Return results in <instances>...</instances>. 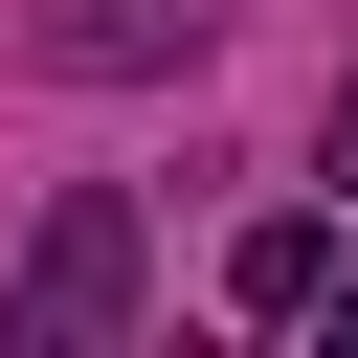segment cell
Here are the masks:
<instances>
[{
	"label": "cell",
	"mask_w": 358,
	"mask_h": 358,
	"mask_svg": "<svg viewBox=\"0 0 358 358\" xmlns=\"http://www.w3.org/2000/svg\"><path fill=\"white\" fill-rule=\"evenodd\" d=\"M112 313H134V201L90 179V201H67L45 246H22V313H0V336H22V358H90Z\"/></svg>",
	"instance_id": "1"
},
{
	"label": "cell",
	"mask_w": 358,
	"mask_h": 358,
	"mask_svg": "<svg viewBox=\"0 0 358 358\" xmlns=\"http://www.w3.org/2000/svg\"><path fill=\"white\" fill-rule=\"evenodd\" d=\"M313 268H336V224H246V246H224V291H246V313H313Z\"/></svg>",
	"instance_id": "2"
},
{
	"label": "cell",
	"mask_w": 358,
	"mask_h": 358,
	"mask_svg": "<svg viewBox=\"0 0 358 358\" xmlns=\"http://www.w3.org/2000/svg\"><path fill=\"white\" fill-rule=\"evenodd\" d=\"M313 336H336V358H358V291H336V268H313Z\"/></svg>",
	"instance_id": "3"
},
{
	"label": "cell",
	"mask_w": 358,
	"mask_h": 358,
	"mask_svg": "<svg viewBox=\"0 0 358 358\" xmlns=\"http://www.w3.org/2000/svg\"><path fill=\"white\" fill-rule=\"evenodd\" d=\"M336 179H358V90H336Z\"/></svg>",
	"instance_id": "4"
}]
</instances>
